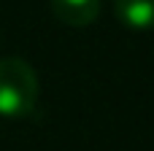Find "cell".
Returning a JSON list of instances; mask_svg holds the SVG:
<instances>
[{
    "label": "cell",
    "instance_id": "3",
    "mask_svg": "<svg viewBox=\"0 0 154 151\" xmlns=\"http://www.w3.org/2000/svg\"><path fill=\"white\" fill-rule=\"evenodd\" d=\"M114 14L130 30H154V0H114Z\"/></svg>",
    "mask_w": 154,
    "mask_h": 151
},
{
    "label": "cell",
    "instance_id": "1",
    "mask_svg": "<svg viewBox=\"0 0 154 151\" xmlns=\"http://www.w3.org/2000/svg\"><path fill=\"white\" fill-rule=\"evenodd\" d=\"M38 76L32 65L22 57L0 59V116L22 119L32 113L38 103Z\"/></svg>",
    "mask_w": 154,
    "mask_h": 151
},
{
    "label": "cell",
    "instance_id": "2",
    "mask_svg": "<svg viewBox=\"0 0 154 151\" xmlns=\"http://www.w3.org/2000/svg\"><path fill=\"white\" fill-rule=\"evenodd\" d=\"M49 8L70 27H87L100 16V0H49Z\"/></svg>",
    "mask_w": 154,
    "mask_h": 151
}]
</instances>
